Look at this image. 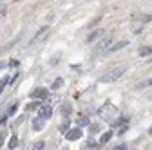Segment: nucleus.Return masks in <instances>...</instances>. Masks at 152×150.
Masks as SVG:
<instances>
[{
	"label": "nucleus",
	"mask_w": 152,
	"mask_h": 150,
	"mask_svg": "<svg viewBox=\"0 0 152 150\" xmlns=\"http://www.w3.org/2000/svg\"><path fill=\"white\" fill-rule=\"evenodd\" d=\"M65 138H67V141H76V139H80V138H82V127L72 128V130H67V132H65Z\"/></svg>",
	"instance_id": "nucleus-6"
},
{
	"label": "nucleus",
	"mask_w": 152,
	"mask_h": 150,
	"mask_svg": "<svg viewBox=\"0 0 152 150\" xmlns=\"http://www.w3.org/2000/svg\"><path fill=\"white\" fill-rule=\"evenodd\" d=\"M148 134H150V136H152V127H150V130H148Z\"/></svg>",
	"instance_id": "nucleus-32"
},
{
	"label": "nucleus",
	"mask_w": 152,
	"mask_h": 150,
	"mask_svg": "<svg viewBox=\"0 0 152 150\" xmlns=\"http://www.w3.org/2000/svg\"><path fill=\"white\" fill-rule=\"evenodd\" d=\"M85 148H100V141H98V143H92V141H91V143H87Z\"/></svg>",
	"instance_id": "nucleus-22"
},
{
	"label": "nucleus",
	"mask_w": 152,
	"mask_h": 150,
	"mask_svg": "<svg viewBox=\"0 0 152 150\" xmlns=\"http://www.w3.org/2000/svg\"><path fill=\"white\" fill-rule=\"evenodd\" d=\"M62 85H64V80H62V78H56V80H54V83H53V87H51V89H53V90H56V89H60V87H62Z\"/></svg>",
	"instance_id": "nucleus-17"
},
{
	"label": "nucleus",
	"mask_w": 152,
	"mask_h": 150,
	"mask_svg": "<svg viewBox=\"0 0 152 150\" xmlns=\"http://www.w3.org/2000/svg\"><path fill=\"white\" fill-rule=\"evenodd\" d=\"M71 112H72V107H71L69 103H64V105H62V114H64V116H69Z\"/></svg>",
	"instance_id": "nucleus-15"
},
{
	"label": "nucleus",
	"mask_w": 152,
	"mask_h": 150,
	"mask_svg": "<svg viewBox=\"0 0 152 150\" xmlns=\"http://www.w3.org/2000/svg\"><path fill=\"white\" fill-rule=\"evenodd\" d=\"M110 138H112V132H105V134H102V138H100V145L109 143V141H110Z\"/></svg>",
	"instance_id": "nucleus-13"
},
{
	"label": "nucleus",
	"mask_w": 152,
	"mask_h": 150,
	"mask_svg": "<svg viewBox=\"0 0 152 150\" xmlns=\"http://www.w3.org/2000/svg\"><path fill=\"white\" fill-rule=\"evenodd\" d=\"M125 45H129V42H127V40H121V42H118V44H114L112 47H109V49L105 51V54H112V52H116V51L123 49Z\"/></svg>",
	"instance_id": "nucleus-8"
},
{
	"label": "nucleus",
	"mask_w": 152,
	"mask_h": 150,
	"mask_svg": "<svg viewBox=\"0 0 152 150\" xmlns=\"http://www.w3.org/2000/svg\"><path fill=\"white\" fill-rule=\"evenodd\" d=\"M2 90H4V85H0V94H2Z\"/></svg>",
	"instance_id": "nucleus-31"
},
{
	"label": "nucleus",
	"mask_w": 152,
	"mask_h": 150,
	"mask_svg": "<svg viewBox=\"0 0 152 150\" xmlns=\"http://www.w3.org/2000/svg\"><path fill=\"white\" fill-rule=\"evenodd\" d=\"M47 96H49V90L42 89V87H38L36 90L31 92V98H34V100H47Z\"/></svg>",
	"instance_id": "nucleus-7"
},
{
	"label": "nucleus",
	"mask_w": 152,
	"mask_h": 150,
	"mask_svg": "<svg viewBox=\"0 0 152 150\" xmlns=\"http://www.w3.org/2000/svg\"><path fill=\"white\" fill-rule=\"evenodd\" d=\"M44 127H45V119H44V118L38 116V118L33 119V130H42Z\"/></svg>",
	"instance_id": "nucleus-9"
},
{
	"label": "nucleus",
	"mask_w": 152,
	"mask_h": 150,
	"mask_svg": "<svg viewBox=\"0 0 152 150\" xmlns=\"http://www.w3.org/2000/svg\"><path fill=\"white\" fill-rule=\"evenodd\" d=\"M16 108H18V103H13V105L9 107V110H7V114H9V116H13L15 112H16Z\"/></svg>",
	"instance_id": "nucleus-21"
},
{
	"label": "nucleus",
	"mask_w": 152,
	"mask_h": 150,
	"mask_svg": "<svg viewBox=\"0 0 152 150\" xmlns=\"http://www.w3.org/2000/svg\"><path fill=\"white\" fill-rule=\"evenodd\" d=\"M18 42H20V34H18V36H15V38L11 40V42H7L2 49H0V54H2V52H6L7 49H11V47H15V44H18Z\"/></svg>",
	"instance_id": "nucleus-10"
},
{
	"label": "nucleus",
	"mask_w": 152,
	"mask_h": 150,
	"mask_svg": "<svg viewBox=\"0 0 152 150\" xmlns=\"http://www.w3.org/2000/svg\"><path fill=\"white\" fill-rule=\"evenodd\" d=\"M89 130H91V134H98L100 130H102V125H98V123L96 125H91L89 123Z\"/></svg>",
	"instance_id": "nucleus-16"
},
{
	"label": "nucleus",
	"mask_w": 152,
	"mask_h": 150,
	"mask_svg": "<svg viewBox=\"0 0 152 150\" xmlns=\"http://www.w3.org/2000/svg\"><path fill=\"white\" fill-rule=\"evenodd\" d=\"M33 148H34V150H42V148H45V143H44V141H38V143L33 145Z\"/></svg>",
	"instance_id": "nucleus-20"
},
{
	"label": "nucleus",
	"mask_w": 152,
	"mask_h": 150,
	"mask_svg": "<svg viewBox=\"0 0 152 150\" xmlns=\"http://www.w3.org/2000/svg\"><path fill=\"white\" fill-rule=\"evenodd\" d=\"M103 34V31L102 29H96V31H94L91 36H89V38H87V42H94V40H96V38H100V36Z\"/></svg>",
	"instance_id": "nucleus-12"
},
{
	"label": "nucleus",
	"mask_w": 152,
	"mask_h": 150,
	"mask_svg": "<svg viewBox=\"0 0 152 150\" xmlns=\"http://www.w3.org/2000/svg\"><path fill=\"white\" fill-rule=\"evenodd\" d=\"M38 116L44 118V119H49L53 116V107L51 105H40L38 107Z\"/></svg>",
	"instance_id": "nucleus-5"
},
{
	"label": "nucleus",
	"mask_w": 152,
	"mask_h": 150,
	"mask_svg": "<svg viewBox=\"0 0 152 150\" xmlns=\"http://www.w3.org/2000/svg\"><path fill=\"white\" fill-rule=\"evenodd\" d=\"M148 85H152V80H148V82H145V83L138 85V89H141V87H148Z\"/></svg>",
	"instance_id": "nucleus-25"
},
{
	"label": "nucleus",
	"mask_w": 152,
	"mask_h": 150,
	"mask_svg": "<svg viewBox=\"0 0 152 150\" xmlns=\"http://www.w3.org/2000/svg\"><path fill=\"white\" fill-rule=\"evenodd\" d=\"M36 107H38V103H31V105H29L27 108H29V110H33V108H36Z\"/></svg>",
	"instance_id": "nucleus-28"
},
{
	"label": "nucleus",
	"mask_w": 152,
	"mask_h": 150,
	"mask_svg": "<svg viewBox=\"0 0 152 150\" xmlns=\"http://www.w3.org/2000/svg\"><path fill=\"white\" fill-rule=\"evenodd\" d=\"M125 148H127L125 145H118V146H114V150H125Z\"/></svg>",
	"instance_id": "nucleus-27"
},
{
	"label": "nucleus",
	"mask_w": 152,
	"mask_h": 150,
	"mask_svg": "<svg viewBox=\"0 0 152 150\" xmlns=\"http://www.w3.org/2000/svg\"><path fill=\"white\" fill-rule=\"evenodd\" d=\"M76 123H78V127H89V123H91V119H89L87 116H80L78 119H76Z\"/></svg>",
	"instance_id": "nucleus-11"
},
{
	"label": "nucleus",
	"mask_w": 152,
	"mask_h": 150,
	"mask_svg": "<svg viewBox=\"0 0 152 150\" xmlns=\"http://www.w3.org/2000/svg\"><path fill=\"white\" fill-rule=\"evenodd\" d=\"M7 83H9V76H4L2 80H0V85H4V87H6Z\"/></svg>",
	"instance_id": "nucleus-23"
},
{
	"label": "nucleus",
	"mask_w": 152,
	"mask_h": 150,
	"mask_svg": "<svg viewBox=\"0 0 152 150\" xmlns=\"http://www.w3.org/2000/svg\"><path fill=\"white\" fill-rule=\"evenodd\" d=\"M123 74H125V67H118V69H114V71L107 72L105 76H102V78H100V82H102V83H112V82L120 80Z\"/></svg>",
	"instance_id": "nucleus-2"
},
{
	"label": "nucleus",
	"mask_w": 152,
	"mask_h": 150,
	"mask_svg": "<svg viewBox=\"0 0 152 150\" xmlns=\"http://www.w3.org/2000/svg\"><path fill=\"white\" fill-rule=\"evenodd\" d=\"M143 22H145V24H147V22H152V15H147V16L143 18Z\"/></svg>",
	"instance_id": "nucleus-26"
},
{
	"label": "nucleus",
	"mask_w": 152,
	"mask_h": 150,
	"mask_svg": "<svg viewBox=\"0 0 152 150\" xmlns=\"http://www.w3.org/2000/svg\"><path fill=\"white\" fill-rule=\"evenodd\" d=\"M7 67H18V60H11V62L7 63Z\"/></svg>",
	"instance_id": "nucleus-24"
},
{
	"label": "nucleus",
	"mask_w": 152,
	"mask_h": 150,
	"mask_svg": "<svg viewBox=\"0 0 152 150\" xmlns=\"http://www.w3.org/2000/svg\"><path fill=\"white\" fill-rule=\"evenodd\" d=\"M18 146V138L16 136H11L9 138V148H16Z\"/></svg>",
	"instance_id": "nucleus-19"
},
{
	"label": "nucleus",
	"mask_w": 152,
	"mask_h": 150,
	"mask_svg": "<svg viewBox=\"0 0 152 150\" xmlns=\"http://www.w3.org/2000/svg\"><path fill=\"white\" fill-rule=\"evenodd\" d=\"M150 52H152V47H148V45H147V47H141V49H140V56H148Z\"/></svg>",
	"instance_id": "nucleus-18"
},
{
	"label": "nucleus",
	"mask_w": 152,
	"mask_h": 150,
	"mask_svg": "<svg viewBox=\"0 0 152 150\" xmlns=\"http://www.w3.org/2000/svg\"><path fill=\"white\" fill-rule=\"evenodd\" d=\"M6 15H7V6H6V4H2V6H0V24L4 22Z\"/></svg>",
	"instance_id": "nucleus-14"
},
{
	"label": "nucleus",
	"mask_w": 152,
	"mask_h": 150,
	"mask_svg": "<svg viewBox=\"0 0 152 150\" xmlns=\"http://www.w3.org/2000/svg\"><path fill=\"white\" fill-rule=\"evenodd\" d=\"M47 34H49V25H44V27H42V29H40V31H38V33L33 36V38H31L29 45H34L36 42H40V40L44 38V36H47Z\"/></svg>",
	"instance_id": "nucleus-4"
},
{
	"label": "nucleus",
	"mask_w": 152,
	"mask_h": 150,
	"mask_svg": "<svg viewBox=\"0 0 152 150\" xmlns=\"http://www.w3.org/2000/svg\"><path fill=\"white\" fill-rule=\"evenodd\" d=\"M98 116L103 118V119H114V121H116V118L120 116V110H118V107H114L112 103H103L102 108L98 110Z\"/></svg>",
	"instance_id": "nucleus-1"
},
{
	"label": "nucleus",
	"mask_w": 152,
	"mask_h": 150,
	"mask_svg": "<svg viewBox=\"0 0 152 150\" xmlns=\"http://www.w3.org/2000/svg\"><path fill=\"white\" fill-rule=\"evenodd\" d=\"M2 141H4V134H0V146H2Z\"/></svg>",
	"instance_id": "nucleus-30"
},
{
	"label": "nucleus",
	"mask_w": 152,
	"mask_h": 150,
	"mask_svg": "<svg viewBox=\"0 0 152 150\" xmlns=\"http://www.w3.org/2000/svg\"><path fill=\"white\" fill-rule=\"evenodd\" d=\"M4 67H7V63H4V62H0V71H2Z\"/></svg>",
	"instance_id": "nucleus-29"
},
{
	"label": "nucleus",
	"mask_w": 152,
	"mask_h": 150,
	"mask_svg": "<svg viewBox=\"0 0 152 150\" xmlns=\"http://www.w3.org/2000/svg\"><path fill=\"white\" fill-rule=\"evenodd\" d=\"M109 44H110V38L100 40V42L96 44V47H94V51H92V56H100V54H103V52L109 49Z\"/></svg>",
	"instance_id": "nucleus-3"
}]
</instances>
